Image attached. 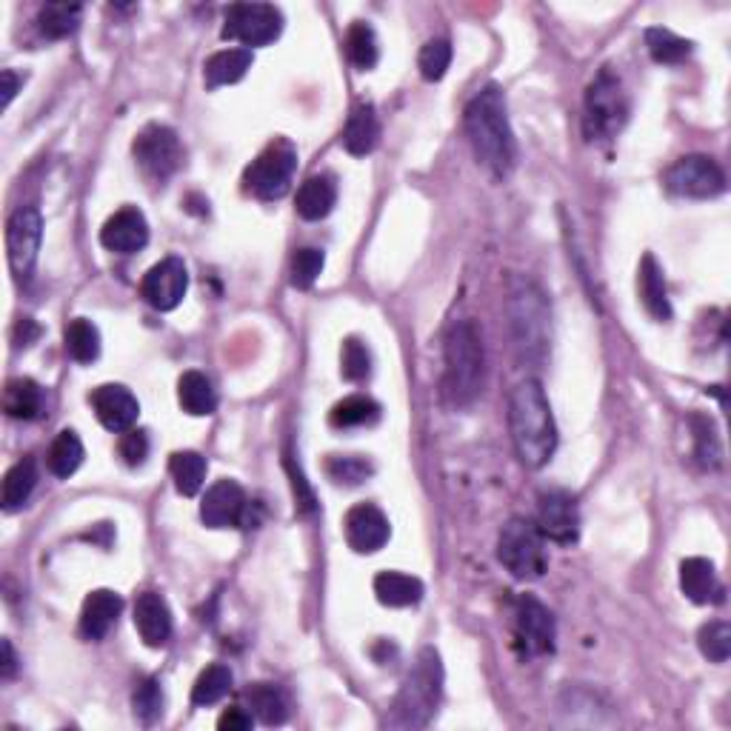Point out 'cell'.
I'll return each mask as SVG.
<instances>
[{"label": "cell", "mask_w": 731, "mask_h": 731, "mask_svg": "<svg viewBox=\"0 0 731 731\" xmlns=\"http://www.w3.org/2000/svg\"><path fill=\"white\" fill-rule=\"evenodd\" d=\"M463 126H466L468 144L480 163L491 178H509L517 163V144H514L512 123L505 112V98L500 86L489 84L468 100L463 112Z\"/></svg>", "instance_id": "1"}, {"label": "cell", "mask_w": 731, "mask_h": 731, "mask_svg": "<svg viewBox=\"0 0 731 731\" xmlns=\"http://www.w3.org/2000/svg\"><path fill=\"white\" fill-rule=\"evenodd\" d=\"M509 431H512L514 452L523 466H546L558 449V426L551 415L549 398L535 377H526L509 394Z\"/></svg>", "instance_id": "2"}, {"label": "cell", "mask_w": 731, "mask_h": 731, "mask_svg": "<svg viewBox=\"0 0 731 731\" xmlns=\"http://www.w3.org/2000/svg\"><path fill=\"white\" fill-rule=\"evenodd\" d=\"M505 312H509V329H512L517 357L528 366H540L551 349V315L546 294L532 280H514Z\"/></svg>", "instance_id": "3"}, {"label": "cell", "mask_w": 731, "mask_h": 731, "mask_svg": "<svg viewBox=\"0 0 731 731\" xmlns=\"http://www.w3.org/2000/svg\"><path fill=\"white\" fill-rule=\"evenodd\" d=\"M486 357L472 320H458L443 340V398L452 406H468L483 392Z\"/></svg>", "instance_id": "4"}, {"label": "cell", "mask_w": 731, "mask_h": 731, "mask_svg": "<svg viewBox=\"0 0 731 731\" xmlns=\"http://www.w3.org/2000/svg\"><path fill=\"white\" fill-rule=\"evenodd\" d=\"M440 694H443V666L435 648H423L415 666L403 680L398 697L392 703V711L386 723L392 729H426L431 717L438 715Z\"/></svg>", "instance_id": "5"}, {"label": "cell", "mask_w": 731, "mask_h": 731, "mask_svg": "<svg viewBox=\"0 0 731 731\" xmlns=\"http://www.w3.org/2000/svg\"><path fill=\"white\" fill-rule=\"evenodd\" d=\"M629 121V95L611 69H600L588 84L583 103V135L595 141H611Z\"/></svg>", "instance_id": "6"}, {"label": "cell", "mask_w": 731, "mask_h": 731, "mask_svg": "<svg viewBox=\"0 0 731 731\" xmlns=\"http://www.w3.org/2000/svg\"><path fill=\"white\" fill-rule=\"evenodd\" d=\"M498 560L517 581L544 577L549 558H546V537L540 535L537 523L523 521V517L505 523L498 540Z\"/></svg>", "instance_id": "7"}, {"label": "cell", "mask_w": 731, "mask_h": 731, "mask_svg": "<svg viewBox=\"0 0 731 731\" xmlns=\"http://www.w3.org/2000/svg\"><path fill=\"white\" fill-rule=\"evenodd\" d=\"M297 169V151L289 141H275L266 146L255 160H252L246 172H243V186L257 200H278L289 192Z\"/></svg>", "instance_id": "8"}, {"label": "cell", "mask_w": 731, "mask_h": 731, "mask_svg": "<svg viewBox=\"0 0 731 731\" xmlns=\"http://www.w3.org/2000/svg\"><path fill=\"white\" fill-rule=\"evenodd\" d=\"M663 183L671 195L692 197V200H706V197H717L726 192L723 169L706 155H689V158L674 160L666 169Z\"/></svg>", "instance_id": "9"}, {"label": "cell", "mask_w": 731, "mask_h": 731, "mask_svg": "<svg viewBox=\"0 0 731 731\" xmlns=\"http://www.w3.org/2000/svg\"><path fill=\"white\" fill-rule=\"evenodd\" d=\"M135 160L151 181H167L183 167V146L181 137L174 135V129L151 123L135 137Z\"/></svg>", "instance_id": "10"}, {"label": "cell", "mask_w": 731, "mask_h": 731, "mask_svg": "<svg viewBox=\"0 0 731 731\" xmlns=\"http://www.w3.org/2000/svg\"><path fill=\"white\" fill-rule=\"evenodd\" d=\"M283 29V15L269 3H234L223 21V38L243 46H266L278 40Z\"/></svg>", "instance_id": "11"}, {"label": "cell", "mask_w": 731, "mask_h": 731, "mask_svg": "<svg viewBox=\"0 0 731 731\" xmlns=\"http://www.w3.org/2000/svg\"><path fill=\"white\" fill-rule=\"evenodd\" d=\"M40 241H44V220L35 206H21L9 218L7 227V252L9 266L17 280H29L38 264Z\"/></svg>", "instance_id": "12"}, {"label": "cell", "mask_w": 731, "mask_h": 731, "mask_svg": "<svg viewBox=\"0 0 731 731\" xmlns=\"http://www.w3.org/2000/svg\"><path fill=\"white\" fill-rule=\"evenodd\" d=\"M558 626L551 611L537 597L526 595L514 606V643L523 657H544L555 651Z\"/></svg>", "instance_id": "13"}, {"label": "cell", "mask_w": 731, "mask_h": 731, "mask_svg": "<svg viewBox=\"0 0 731 731\" xmlns=\"http://www.w3.org/2000/svg\"><path fill=\"white\" fill-rule=\"evenodd\" d=\"M537 528L546 540L558 546H572L581 537V509L577 500L563 489H551L540 495L537 505Z\"/></svg>", "instance_id": "14"}, {"label": "cell", "mask_w": 731, "mask_h": 731, "mask_svg": "<svg viewBox=\"0 0 731 731\" xmlns=\"http://www.w3.org/2000/svg\"><path fill=\"white\" fill-rule=\"evenodd\" d=\"M188 289V272L186 264L181 257H163L160 264H155L149 272L141 280V294L149 303L151 309L172 312L178 309L186 297Z\"/></svg>", "instance_id": "15"}, {"label": "cell", "mask_w": 731, "mask_h": 731, "mask_svg": "<svg viewBox=\"0 0 731 731\" xmlns=\"http://www.w3.org/2000/svg\"><path fill=\"white\" fill-rule=\"evenodd\" d=\"M343 535H346V544L352 551L375 555L389 544L392 526H389V517L375 503H357L343 517Z\"/></svg>", "instance_id": "16"}, {"label": "cell", "mask_w": 731, "mask_h": 731, "mask_svg": "<svg viewBox=\"0 0 731 731\" xmlns=\"http://www.w3.org/2000/svg\"><path fill=\"white\" fill-rule=\"evenodd\" d=\"M246 509H249V500H246L241 486L234 480H218L215 486H209V491L204 495V503H200V521H204L209 528L243 526Z\"/></svg>", "instance_id": "17"}, {"label": "cell", "mask_w": 731, "mask_h": 731, "mask_svg": "<svg viewBox=\"0 0 731 731\" xmlns=\"http://www.w3.org/2000/svg\"><path fill=\"white\" fill-rule=\"evenodd\" d=\"M92 409L109 431H129L141 415V403L126 386L103 383L89 394Z\"/></svg>", "instance_id": "18"}, {"label": "cell", "mask_w": 731, "mask_h": 731, "mask_svg": "<svg viewBox=\"0 0 731 731\" xmlns=\"http://www.w3.org/2000/svg\"><path fill=\"white\" fill-rule=\"evenodd\" d=\"M100 243L118 255H135L144 249L149 243V223H146L144 211H137L135 206L114 211L100 229Z\"/></svg>", "instance_id": "19"}, {"label": "cell", "mask_w": 731, "mask_h": 731, "mask_svg": "<svg viewBox=\"0 0 731 731\" xmlns=\"http://www.w3.org/2000/svg\"><path fill=\"white\" fill-rule=\"evenodd\" d=\"M680 588L697 606L723 604L726 588L717 577V569L706 558H689L680 563Z\"/></svg>", "instance_id": "20"}, {"label": "cell", "mask_w": 731, "mask_h": 731, "mask_svg": "<svg viewBox=\"0 0 731 731\" xmlns=\"http://www.w3.org/2000/svg\"><path fill=\"white\" fill-rule=\"evenodd\" d=\"M135 629L146 646H167L169 637H172V611H169L167 600L155 595V592H146V595L137 597Z\"/></svg>", "instance_id": "21"}, {"label": "cell", "mask_w": 731, "mask_h": 731, "mask_svg": "<svg viewBox=\"0 0 731 731\" xmlns=\"http://www.w3.org/2000/svg\"><path fill=\"white\" fill-rule=\"evenodd\" d=\"M123 611L121 595H114L109 588H98L92 592L84 600V611H81V634L86 641H103L106 634L112 632Z\"/></svg>", "instance_id": "22"}, {"label": "cell", "mask_w": 731, "mask_h": 731, "mask_svg": "<svg viewBox=\"0 0 731 731\" xmlns=\"http://www.w3.org/2000/svg\"><path fill=\"white\" fill-rule=\"evenodd\" d=\"M380 144V118H377L375 106L371 103H355L352 114H349L346 129H343V146L349 155H369L375 146Z\"/></svg>", "instance_id": "23"}, {"label": "cell", "mask_w": 731, "mask_h": 731, "mask_svg": "<svg viewBox=\"0 0 731 731\" xmlns=\"http://www.w3.org/2000/svg\"><path fill=\"white\" fill-rule=\"evenodd\" d=\"M637 289H641V301L646 306V312L655 320L666 324L671 320V303H669V289H666L663 269L657 266V260L651 255H646L641 260V269H637Z\"/></svg>", "instance_id": "24"}, {"label": "cell", "mask_w": 731, "mask_h": 731, "mask_svg": "<svg viewBox=\"0 0 731 731\" xmlns=\"http://www.w3.org/2000/svg\"><path fill=\"white\" fill-rule=\"evenodd\" d=\"M338 204V183L332 174H312L297 188V215L303 220H324Z\"/></svg>", "instance_id": "25"}, {"label": "cell", "mask_w": 731, "mask_h": 731, "mask_svg": "<svg viewBox=\"0 0 731 731\" xmlns=\"http://www.w3.org/2000/svg\"><path fill=\"white\" fill-rule=\"evenodd\" d=\"M178 400L186 415L192 417H209L218 409V392L211 386L204 371H186L178 380Z\"/></svg>", "instance_id": "26"}, {"label": "cell", "mask_w": 731, "mask_h": 731, "mask_svg": "<svg viewBox=\"0 0 731 731\" xmlns=\"http://www.w3.org/2000/svg\"><path fill=\"white\" fill-rule=\"evenodd\" d=\"M423 583L412 574L403 572H380L375 577V595L383 606L392 609H406V606H417L423 600Z\"/></svg>", "instance_id": "27"}, {"label": "cell", "mask_w": 731, "mask_h": 731, "mask_svg": "<svg viewBox=\"0 0 731 731\" xmlns=\"http://www.w3.org/2000/svg\"><path fill=\"white\" fill-rule=\"evenodd\" d=\"M252 69V49H223V52L211 54L204 66V77L209 89L218 86L237 84L246 77Z\"/></svg>", "instance_id": "28"}, {"label": "cell", "mask_w": 731, "mask_h": 731, "mask_svg": "<svg viewBox=\"0 0 731 731\" xmlns=\"http://www.w3.org/2000/svg\"><path fill=\"white\" fill-rule=\"evenodd\" d=\"M3 409L15 421H35L44 412V389L29 377H15L7 383Z\"/></svg>", "instance_id": "29"}, {"label": "cell", "mask_w": 731, "mask_h": 731, "mask_svg": "<svg viewBox=\"0 0 731 731\" xmlns=\"http://www.w3.org/2000/svg\"><path fill=\"white\" fill-rule=\"evenodd\" d=\"M38 486V466L35 460L23 458L21 463L9 468L7 477H3V495H0V503L7 512H17L26 500L32 498V491Z\"/></svg>", "instance_id": "30"}, {"label": "cell", "mask_w": 731, "mask_h": 731, "mask_svg": "<svg viewBox=\"0 0 731 731\" xmlns=\"http://www.w3.org/2000/svg\"><path fill=\"white\" fill-rule=\"evenodd\" d=\"M246 700H249L252 715L266 726H280L289 717L287 694L280 692L272 683H255L246 689Z\"/></svg>", "instance_id": "31"}, {"label": "cell", "mask_w": 731, "mask_h": 731, "mask_svg": "<svg viewBox=\"0 0 731 731\" xmlns=\"http://www.w3.org/2000/svg\"><path fill=\"white\" fill-rule=\"evenodd\" d=\"M84 463V443L72 429H63L49 446L46 454V466L54 477H72Z\"/></svg>", "instance_id": "32"}, {"label": "cell", "mask_w": 731, "mask_h": 731, "mask_svg": "<svg viewBox=\"0 0 731 731\" xmlns=\"http://www.w3.org/2000/svg\"><path fill=\"white\" fill-rule=\"evenodd\" d=\"M84 17V7L81 3H46L38 15V26L46 38L63 40L69 35H75Z\"/></svg>", "instance_id": "33"}, {"label": "cell", "mask_w": 731, "mask_h": 731, "mask_svg": "<svg viewBox=\"0 0 731 731\" xmlns=\"http://www.w3.org/2000/svg\"><path fill=\"white\" fill-rule=\"evenodd\" d=\"M380 417V406L375 400L366 398V394H352V398H343L340 403H334V409L329 412V423L334 429H357V426H371Z\"/></svg>", "instance_id": "34"}, {"label": "cell", "mask_w": 731, "mask_h": 731, "mask_svg": "<svg viewBox=\"0 0 731 731\" xmlns=\"http://www.w3.org/2000/svg\"><path fill=\"white\" fill-rule=\"evenodd\" d=\"M169 472L183 498H195L206 483V458L197 452H174L169 460Z\"/></svg>", "instance_id": "35"}, {"label": "cell", "mask_w": 731, "mask_h": 731, "mask_svg": "<svg viewBox=\"0 0 731 731\" xmlns=\"http://www.w3.org/2000/svg\"><path fill=\"white\" fill-rule=\"evenodd\" d=\"M346 54L349 61L355 63L361 72H369L380 61V44H377V35L369 23H352L346 32Z\"/></svg>", "instance_id": "36"}, {"label": "cell", "mask_w": 731, "mask_h": 731, "mask_svg": "<svg viewBox=\"0 0 731 731\" xmlns=\"http://www.w3.org/2000/svg\"><path fill=\"white\" fill-rule=\"evenodd\" d=\"M232 692V671L223 663H211L200 671V678L195 680V689H192V703L195 706H215L220 703L227 694Z\"/></svg>", "instance_id": "37"}, {"label": "cell", "mask_w": 731, "mask_h": 731, "mask_svg": "<svg viewBox=\"0 0 731 731\" xmlns=\"http://www.w3.org/2000/svg\"><path fill=\"white\" fill-rule=\"evenodd\" d=\"M66 352L72 361L92 363L100 355V332L98 326L86 320V317H75L66 326Z\"/></svg>", "instance_id": "38"}, {"label": "cell", "mask_w": 731, "mask_h": 731, "mask_svg": "<svg viewBox=\"0 0 731 731\" xmlns=\"http://www.w3.org/2000/svg\"><path fill=\"white\" fill-rule=\"evenodd\" d=\"M646 49L657 63H680L692 54V44L689 40L678 38L674 32L660 29V26L646 29Z\"/></svg>", "instance_id": "39"}, {"label": "cell", "mask_w": 731, "mask_h": 731, "mask_svg": "<svg viewBox=\"0 0 731 731\" xmlns=\"http://www.w3.org/2000/svg\"><path fill=\"white\" fill-rule=\"evenodd\" d=\"M371 463L357 454H332L326 460V475L332 477L338 486H361L366 477H371Z\"/></svg>", "instance_id": "40"}, {"label": "cell", "mask_w": 731, "mask_h": 731, "mask_svg": "<svg viewBox=\"0 0 731 731\" xmlns=\"http://www.w3.org/2000/svg\"><path fill=\"white\" fill-rule=\"evenodd\" d=\"M449 63H452V44L446 38H435L423 46L421 54H417V66H421V75L426 81H443V75L449 72Z\"/></svg>", "instance_id": "41"}, {"label": "cell", "mask_w": 731, "mask_h": 731, "mask_svg": "<svg viewBox=\"0 0 731 731\" xmlns=\"http://www.w3.org/2000/svg\"><path fill=\"white\" fill-rule=\"evenodd\" d=\"M132 709H135V717L144 726L158 723L160 715H163V689H160L158 680L149 678L135 689V694H132Z\"/></svg>", "instance_id": "42"}, {"label": "cell", "mask_w": 731, "mask_h": 731, "mask_svg": "<svg viewBox=\"0 0 731 731\" xmlns=\"http://www.w3.org/2000/svg\"><path fill=\"white\" fill-rule=\"evenodd\" d=\"M340 375L346 377L349 383H361L371 375V355L366 343L357 338H349L340 349Z\"/></svg>", "instance_id": "43"}, {"label": "cell", "mask_w": 731, "mask_h": 731, "mask_svg": "<svg viewBox=\"0 0 731 731\" xmlns=\"http://www.w3.org/2000/svg\"><path fill=\"white\" fill-rule=\"evenodd\" d=\"M700 651L709 657L711 663H726L731 655V626L723 620H711L697 634Z\"/></svg>", "instance_id": "44"}, {"label": "cell", "mask_w": 731, "mask_h": 731, "mask_svg": "<svg viewBox=\"0 0 731 731\" xmlns=\"http://www.w3.org/2000/svg\"><path fill=\"white\" fill-rule=\"evenodd\" d=\"M326 257L320 249H297L292 257V287L294 289H312L315 280L324 272Z\"/></svg>", "instance_id": "45"}, {"label": "cell", "mask_w": 731, "mask_h": 731, "mask_svg": "<svg viewBox=\"0 0 731 731\" xmlns=\"http://www.w3.org/2000/svg\"><path fill=\"white\" fill-rule=\"evenodd\" d=\"M694 426V440H697V460H700L706 468L720 466V443H717L715 431H711V423L706 417H692Z\"/></svg>", "instance_id": "46"}, {"label": "cell", "mask_w": 731, "mask_h": 731, "mask_svg": "<svg viewBox=\"0 0 731 731\" xmlns=\"http://www.w3.org/2000/svg\"><path fill=\"white\" fill-rule=\"evenodd\" d=\"M118 452H121L126 466H141V463L149 458V435L141 429L123 431L121 443H118Z\"/></svg>", "instance_id": "47"}, {"label": "cell", "mask_w": 731, "mask_h": 731, "mask_svg": "<svg viewBox=\"0 0 731 731\" xmlns=\"http://www.w3.org/2000/svg\"><path fill=\"white\" fill-rule=\"evenodd\" d=\"M220 731H249L252 729V715L241 706H234V709H227L220 715L218 720Z\"/></svg>", "instance_id": "48"}, {"label": "cell", "mask_w": 731, "mask_h": 731, "mask_svg": "<svg viewBox=\"0 0 731 731\" xmlns=\"http://www.w3.org/2000/svg\"><path fill=\"white\" fill-rule=\"evenodd\" d=\"M0 81H3V106H9L12 103V98L17 95V89H21L23 77L17 75L15 69H3V72H0Z\"/></svg>", "instance_id": "49"}, {"label": "cell", "mask_w": 731, "mask_h": 731, "mask_svg": "<svg viewBox=\"0 0 731 731\" xmlns=\"http://www.w3.org/2000/svg\"><path fill=\"white\" fill-rule=\"evenodd\" d=\"M40 334V326L32 320V317H23L21 324H17V332H15V343L17 346H29L32 340H38Z\"/></svg>", "instance_id": "50"}, {"label": "cell", "mask_w": 731, "mask_h": 731, "mask_svg": "<svg viewBox=\"0 0 731 731\" xmlns=\"http://www.w3.org/2000/svg\"><path fill=\"white\" fill-rule=\"evenodd\" d=\"M0 648H3V663H0V674H3V680H12L17 674L15 648H12V643H9V641L0 643Z\"/></svg>", "instance_id": "51"}]
</instances>
